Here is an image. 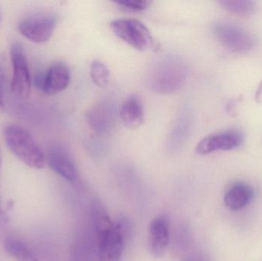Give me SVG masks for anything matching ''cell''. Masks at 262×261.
<instances>
[{
    "label": "cell",
    "mask_w": 262,
    "mask_h": 261,
    "mask_svg": "<svg viewBox=\"0 0 262 261\" xmlns=\"http://www.w3.org/2000/svg\"><path fill=\"white\" fill-rule=\"evenodd\" d=\"M3 135L8 149L17 159L35 170L44 167V153L29 130L17 124H9Z\"/></svg>",
    "instance_id": "1"
},
{
    "label": "cell",
    "mask_w": 262,
    "mask_h": 261,
    "mask_svg": "<svg viewBox=\"0 0 262 261\" xmlns=\"http://www.w3.org/2000/svg\"><path fill=\"white\" fill-rule=\"evenodd\" d=\"M187 78L183 63L174 57H164L151 67L148 75L149 87L157 93H169L181 88Z\"/></svg>",
    "instance_id": "2"
},
{
    "label": "cell",
    "mask_w": 262,
    "mask_h": 261,
    "mask_svg": "<svg viewBox=\"0 0 262 261\" xmlns=\"http://www.w3.org/2000/svg\"><path fill=\"white\" fill-rule=\"evenodd\" d=\"M219 41L232 52L246 53L256 44L255 37L245 28L229 21H217L212 26Z\"/></svg>",
    "instance_id": "3"
},
{
    "label": "cell",
    "mask_w": 262,
    "mask_h": 261,
    "mask_svg": "<svg viewBox=\"0 0 262 261\" xmlns=\"http://www.w3.org/2000/svg\"><path fill=\"white\" fill-rule=\"evenodd\" d=\"M111 26L118 38L137 50L145 51L154 44L148 28L135 18H118L112 21Z\"/></svg>",
    "instance_id": "4"
},
{
    "label": "cell",
    "mask_w": 262,
    "mask_h": 261,
    "mask_svg": "<svg viewBox=\"0 0 262 261\" xmlns=\"http://www.w3.org/2000/svg\"><path fill=\"white\" fill-rule=\"evenodd\" d=\"M10 57L13 67L11 84L12 93L19 99H28L31 93L30 72L24 48L19 42L12 43Z\"/></svg>",
    "instance_id": "5"
},
{
    "label": "cell",
    "mask_w": 262,
    "mask_h": 261,
    "mask_svg": "<svg viewBox=\"0 0 262 261\" xmlns=\"http://www.w3.org/2000/svg\"><path fill=\"white\" fill-rule=\"evenodd\" d=\"M56 26V17L50 12L34 14L21 20L18 32L35 43H45L50 39Z\"/></svg>",
    "instance_id": "6"
},
{
    "label": "cell",
    "mask_w": 262,
    "mask_h": 261,
    "mask_svg": "<svg viewBox=\"0 0 262 261\" xmlns=\"http://www.w3.org/2000/svg\"><path fill=\"white\" fill-rule=\"evenodd\" d=\"M96 238L98 261H121L126 242L115 224L98 233Z\"/></svg>",
    "instance_id": "7"
},
{
    "label": "cell",
    "mask_w": 262,
    "mask_h": 261,
    "mask_svg": "<svg viewBox=\"0 0 262 261\" xmlns=\"http://www.w3.org/2000/svg\"><path fill=\"white\" fill-rule=\"evenodd\" d=\"M244 136L237 130H227L212 133L203 138L197 144L195 152L199 155H207L217 151H228L239 147Z\"/></svg>",
    "instance_id": "8"
},
{
    "label": "cell",
    "mask_w": 262,
    "mask_h": 261,
    "mask_svg": "<svg viewBox=\"0 0 262 261\" xmlns=\"http://www.w3.org/2000/svg\"><path fill=\"white\" fill-rule=\"evenodd\" d=\"M70 79V72L66 64L56 62L36 77L35 84L45 94L52 96L66 90Z\"/></svg>",
    "instance_id": "9"
},
{
    "label": "cell",
    "mask_w": 262,
    "mask_h": 261,
    "mask_svg": "<svg viewBox=\"0 0 262 261\" xmlns=\"http://www.w3.org/2000/svg\"><path fill=\"white\" fill-rule=\"evenodd\" d=\"M170 239V227L166 216L161 215L151 222L148 235V248L155 258H161L166 254Z\"/></svg>",
    "instance_id": "10"
},
{
    "label": "cell",
    "mask_w": 262,
    "mask_h": 261,
    "mask_svg": "<svg viewBox=\"0 0 262 261\" xmlns=\"http://www.w3.org/2000/svg\"><path fill=\"white\" fill-rule=\"evenodd\" d=\"M48 162L55 173L69 182L78 179V170L69 152L61 147H54L49 151Z\"/></svg>",
    "instance_id": "11"
},
{
    "label": "cell",
    "mask_w": 262,
    "mask_h": 261,
    "mask_svg": "<svg viewBox=\"0 0 262 261\" xmlns=\"http://www.w3.org/2000/svg\"><path fill=\"white\" fill-rule=\"evenodd\" d=\"M119 116L124 125L129 128H137L143 124L144 108L138 96L130 95L123 101L120 107Z\"/></svg>",
    "instance_id": "12"
},
{
    "label": "cell",
    "mask_w": 262,
    "mask_h": 261,
    "mask_svg": "<svg viewBox=\"0 0 262 261\" xmlns=\"http://www.w3.org/2000/svg\"><path fill=\"white\" fill-rule=\"evenodd\" d=\"M86 118L89 125L95 132L105 133L113 124V110L106 103H100L88 110Z\"/></svg>",
    "instance_id": "13"
},
{
    "label": "cell",
    "mask_w": 262,
    "mask_h": 261,
    "mask_svg": "<svg viewBox=\"0 0 262 261\" xmlns=\"http://www.w3.org/2000/svg\"><path fill=\"white\" fill-rule=\"evenodd\" d=\"M253 196L254 190L252 186L244 182H237L226 193L225 204L232 211H238L251 202Z\"/></svg>",
    "instance_id": "14"
},
{
    "label": "cell",
    "mask_w": 262,
    "mask_h": 261,
    "mask_svg": "<svg viewBox=\"0 0 262 261\" xmlns=\"http://www.w3.org/2000/svg\"><path fill=\"white\" fill-rule=\"evenodd\" d=\"M95 246L97 239L94 231L81 234L72 248V261H94Z\"/></svg>",
    "instance_id": "15"
},
{
    "label": "cell",
    "mask_w": 262,
    "mask_h": 261,
    "mask_svg": "<svg viewBox=\"0 0 262 261\" xmlns=\"http://www.w3.org/2000/svg\"><path fill=\"white\" fill-rule=\"evenodd\" d=\"M5 249L15 261H39L32 250L18 239H8L5 242Z\"/></svg>",
    "instance_id": "16"
},
{
    "label": "cell",
    "mask_w": 262,
    "mask_h": 261,
    "mask_svg": "<svg viewBox=\"0 0 262 261\" xmlns=\"http://www.w3.org/2000/svg\"><path fill=\"white\" fill-rule=\"evenodd\" d=\"M218 3L225 10L238 16H250L256 11V3L249 0H221Z\"/></svg>",
    "instance_id": "17"
},
{
    "label": "cell",
    "mask_w": 262,
    "mask_h": 261,
    "mask_svg": "<svg viewBox=\"0 0 262 261\" xmlns=\"http://www.w3.org/2000/svg\"><path fill=\"white\" fill-rule=\"evenodd\" d=\"M91 78L100 87H106L110 81V72L107 66L98 60L92 61L90 67Z\"/></svg>",
    "instance_id": "18"
},
{
    "label": "cell",
    "mask_w": 262,
    "mask_h": 261,
    "mask_svg": "<svg viewBox=\"0 0 262 261\" xmlns=\"http://www.w3.org/2000/svg\"><path fill=\"white\" fill-rule=\"evenodd\" d=\"M117 4L126 10L133 11V12H140L145 10L150 3L149 1L143 0H135V1L118 2Z\"/></svg>",
    "instance_id": "19"
},
{
    "label": "cell",
    "mask_w": 262,
    "mask_h": 261,
    "mask_svg": "<svg viewBox=\"0 0 262 261\" xmlns=\"http://www.w3.org/2000/svg\"><path fill=\"white\" fill-rule=\"evenodd\" d=\"M115 226L117 229L121 233V235L124 237L125 242L130 237L131 231H132V226L128 219L125 217H121L115 222Z\"/></svg>",
    "instance_id": "20"
},
{
    "label": "cell",
    "mask_w": 262,
    "mask_h": 261,
    "mask_svg": "<svg viewBox=\"0 0 262 261\" xmlns=\"http://www.w3.org/2000/svg\"><path fill=\"white\" fill-rule=\"evenodd\" d=\"M6 82V74L4 64L0 58V110L4 108V88Z\"/></svg>",
    "instance_id": "21"
},
{
    "label": "cell",
    "mask_w": 262,
    "mask_h": 261,
    "mask_svg": "<svg viewBox=\"0 0 262 261\" xmlns=\"http://www.w3.org/2000/svg\"><path fill=\"white\" fill-rule=\"evenodd\" d=\"M182 261H208V260L201 253L192 252L185 256Z\"/></svg>",
    "instance_id": "22"
},
{
    "label": "cell",
    "mask_w": 262,
    "mask_h": 261,
    "mask_svg": "<svg viewBox=\"0 0 262 261\" xmlns=\"http://www.w3.org/2000/svg\"><path fill=\"white\" fill-rule=\"evenodd\" d=\"M9 216L6 214V211L3 207V203H2V199L0 198V224H6L9 222Z\"/></svg>",
    "instance_id": "23"
},
{
    "label": "cell",
    "mask_w": 262,
    "mask_h": 261,
    "mask_svg": "<svg viewBox=\"0 0 262 261\" xmlns=\"http://www.w3.org/2000/svg\"><path fill=\"white\" fill-rule=\"evenodd\" d=\"M255 101L259 104L262 103V81L261 84H259L258 90H257L256 94H255Z\"/></svg>",
    "instance_id": "24"
},
{
    "label": "cell",
    "mask_w": 262,
    "mask_h": 261,
    "mask_svg": "<svg viewBox=\"0 0 262 261\" xmlns=\"http://www.w3.org/2000/svg\"><path fill=\"white\" fill-rule=\"evenodd\" d=\"M13 201H9V202H8L7 205H6V208H7L8 210H11L12 209V207H13Z\"/></svg>",
    "instance_id": "25"
},
{
    "label": "cell",
    "mask_w": 262,
    "mask_h": 261,
    "mask_svg": "<svg viewBox=\"0 0 262 261\" xmlns=\"http://www.w3.org/2000/svg\"><path fill=\"white\" fill-rule=\"evenodd\" d=\"M2 161H3V159H2L1 149H0V170H1Z\"/></svg>",
    "instance_id": "26"
}]
</instances>
